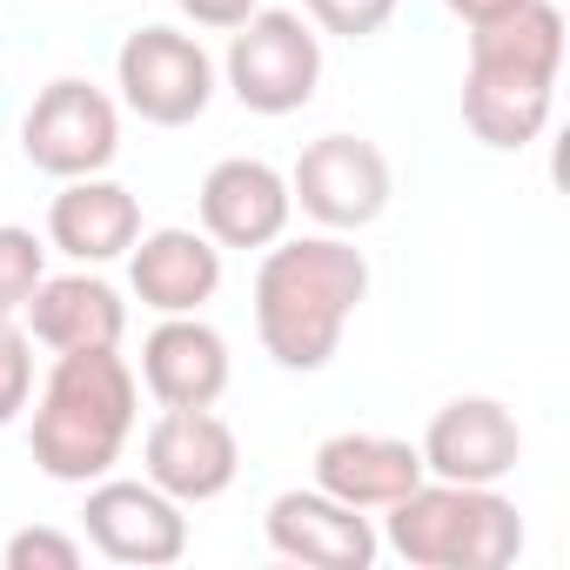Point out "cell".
Segmentation results:
<instances>
[{
	"instance_id": "6da1fadb",
	"label": "cell",
	"mask_w": 570,
	"mask_h": 570,
	"mask_svg": "<svg viewBox=\"0 0 570 570\" xmlns=\"http://www.w3.org/2000/svg\"><path fill=\"white\" fill-rule=\"evenodd\" d=\"M370 296V255L350 235H282L262 248L255 268V336L262 356L289 376H316L330 370V356L343 350L350 316Z\"/></svg>"
},
{
	"instance_id": "7a4b0ae2",
	"label": "cell",
	"mask_w": 570,
	"mask_h": 570,
	"mask_svg": "<svg viewBox=\"0 0 570 570\" xmlns=\"http://www.w3.org/2000/svg\"><path fill=\"white\" fill-rule=\"evenodd\" d=\"M557 75H563V8L557 0H523L517 14L470 28L463 128L497 155L530 148L550 128Z\"/></svg>"
},
{
	"instance_id": "3957f363",
	"label": "cell",
	"mask_w": 570,
	"mask_h": 570,
	"mask_svg": "<svg viewBox=\"0 0 570 570\" xmlns=\"http://www.w3.org/2000/svg\"><path fill=\"white\" fill-rule=\"evenodd\" d=\"M135 410H141V383L121 350H61L35 396V430H28L35 470L88 490L121 463L135 436Z\"/></svg>"
},
{
	"instance_id": "277c9868",
	"label": "cell",
	"mask_w": 570,
	"mask_h": 570,
	"mask_svg": "<svg viewBox=\"0 0 570 570\" xmlns=\"http://www.w3.org/2000/svg\"><path fill=\"white\" fill-rule=\"evenodd\" d=\"M383 543L416 570H503L523 557V517L497 483L423 476L383 510Z\"/></svg>"
},
{
	"instance_id": "5b68a950",
	"label": "cell",
	"mask_w": 570,
	"mask_h": 570,
	"mask_svg": "<svg viewBox=\"0 0 570 570\" xmlns=\"http://www.w3.org/2000/svg\"><path fill=\"white\" fill-rule=\"evenodd\" d=\"M222 81H228V95L248 115H268V121L275 115H296L323 88V35L296 8H255L228 35Z\"/></svg>"
},
{
	"instance_id": "8992f818",
	"label": "cell",
	"mask_w": 570,
	"mask_h": 570,
	"mask_svg": "<svg viewBox=\"0 0 570 570\" xmlns=\"http://www.w3.org/2000/svg\"><path fill=\"white\" fill-rule=\"evenodd\" d=\"M21 155L55 175V181H81V175H108L121 155V108L108 88L61 75L35 95V108L21 115Z\"/></svg>"
},
{
	"instance_id": "52a82bcc",
	"label": "cell",
	"mask_w": 570,
	"mask_h": 570,
	"mask_svg": "<svg viewBox=\"0 0 570 570\" xmlns=\"http://www.w3.org/2000/svg\"><path fill=\"white\" fill-rule=\"evenodd\" d=\"M115 88L121 108L141 115L148 128H188L215 101V61L181 28H135L115 55Z\"/></svg>"
},
{
	"instance_id": "ba28073f",
	"label": "cell",
	"mask_w": 570,
	"mask_h": 570,
	"mask_svg": "<svg viewBox=\"0 0 570 570\" xmlns=\"http://www.w3.org/2000/svg\"><path fill=\"white\" fill-rule=\"evenodd\" d=\"M390 195H396L390 155L363 135H316L289 168V202L330 235H356V228L383 222Z\"/></svg>"
},
{
	"instance_id": "9c48e42d",
	"label": "cell",
	"mask_w": 570,
	"mask_h": 570,
	"mask_svg": "<svg viewBox=\"0 0 570 570\" xmlns=\"http://www.w3.org/2000/svg\"><path fill=\"white\" fill-rule=\"evenodd\" d=\"M81 530L108 563L128 570H168L188 557V503H175L148 476H95L81 503Z\"/></svg>"
},
{
	"instance_id": "30bf717a",
	"label": "cell",
	"mask_w": 570,
	"mask_h": 570,
	"mask_svg": "<svg viewBox=\"0 0 570 570\" xmlns=\"http://www.w3.org/2000/svg\"><path fill=\"white\" fill-rule=\"evenodd\" d=\"M262 537L275 557H289V563H309V570H370L383 537L370 523V510H350L343 497L330 490H282L268 497L262 510Z\"/></svg>"
},
{
	"instance_id": "8fae6325",
	"label": "cell",
	"mask_w": 570,
	"mask_h": 570,
	"mask_svg": "<svg viewBox=\"0 0 570 570\" xmlns=\"http://www.w3.org/2000/svg\"><path fill=\"white\" fill-rule=\"evenodd\" d=\"M242 470V443L215 410H161L141 436V476L175 503H215Z\"/></svg>"
},
{
	"instance_id": "7c38bea8",
	"label": "cell",
	"mask_w": 570,
	"mask_h": 570,
	"mask_svg": "<svg viewBox=\"0 0 570 570\" xmlns=\"http://www.w3.org/2000/svg\"><path fill=\"white\" fill-rule=\"evenodd\" d=\"M195 215H202V235L215 248H268L289 235V175L262 155H228L202 175L195 188Z\"/></svg>"
},
{
	"instance_id": "4fadbf2b",
	"label": "cell",
	"mask_w": 570,
	"mask_h": 570,
	"mask_svg": "<svg viewBox=\"0 0 570 570\" xmlns=\"http://www.w3.org/2000/svg\"><path fill=\"white\" fill-rule=\"evenodd\" d=\"M423 470L443 483H503L523 463V430L497 396H450L423 430Z\"/></svg>"
},
{
	"instance_id": "5bb4252c",
	"label": "cell",
	"mask_w": 570,
	"mask_h": 570,
	"mask_svg": "<svg viewBox=\"0 0 570 570\" xmlns=\"http://www.w3.org/2000/svg\"><path fill=\"white\" fill-rule=\"evenodd\" d=\"M128 289L155 316H202L222 289V248L202 228H141L128 248Z\"/></svg>"
},
{
	"instance_id": "9a60e30c",
	"label": "cell",
	"mask_w": 570,
	"mask_h": 570,
	"mask_svg": "<svg viewBox=\"0 0 570 570\" xmlns=\"http://www.w3.org/2000/svg\"><path fill=\"white\" fill-rule=\"evenodd\" d=\"M161 410H215L228 390V336L202 316H161L141 343L135 376Z\"/></svg>"
},
{
	"instance_id": "2e32d148",
	"label": "cell",
	"mask_w": 570,
	"mask_h": 570,
	"mask_svg": "<svg viewBox=\"0 0 570 570\" xmlns=\"http://www.w3.org/2000/svg\"><path fill=\"white\" fill-rule=\"evenodd\" d=\"M423 450L410 436H376V430H336L316 443V490L343 497L350 510H390L423 483Z\"/></svg>"
},
{
	"instance_id": "e0dca14e",
	"label": "cell",
	"mask_w": 570,
	"mask_h": 570,
	"mask_svg": "<svg viewBox=\"0 0 570 570\" xmlns=\"http://www.w3.org/2000/svg\"><path fill=\"white\" fill-rule=\"evenodd\" d=\"M28 336L41 350H121L128 336V303L108 275L95 268H68V275H41V289L28 296Z\"/></svg>"
},
{
	"instance_id": "ac0fdd59",
	"label": "cell",
	"mask_w": 570,
	"mask_h": 570,
	"mask_svg": "<svg viewBox=\"0 0 570 570\" xmlns=\"http://www.w3.org/2000/svg\"><path fill=\"white\" fill-rule=\"evenodd\" d=\"M135 235H141V202L108 175L61 181V195L48 202V248H61L75 268L121 262L135 248Z\"/></svg>"
},
{
	"instance_id": "d6986e66",
	"label": "cell",
	"mask_w": 570,
	"mask_h": 570,
	"mask_svg": "<svg viewBox=\"0 0 570 570\" xmlns=\"http://www.w3.org/2000/svg\"><path fill=\"white\" fill-rule=\"evenodd\" d=\"M48 275V242L21 222H0V316H21Z\"/></svg>"
},
{
	"instance_id": "ffe728a7",
	"label": "cell",
	"mask_w": 570,
	"mask_h": 570,
	"mask_svg": "<svg viewBox=\"0 0 570 570\" xmlns=\"http://www.w3.org/2000/svg\"><path fill=\"white\" fill-rule=\"evenodd\" d=\"M396 8L403 0H303V21L336 35V41H370L396 21Z\"/></svg>"
},
{
	"instance_id": "44dd1931",
	"label": "cell",
	"mask_w": 570,
	"mask_h": 570,
	"mask_svg": "<svg viewBox=\"0 0 570 570\" xmlns=\"http://www.w3.org/2000/svg\"><path fill=\"white\" fill-rule=\"evenodd\" d=\"M35 396V336L0 316V430H8Z\"/></svg>"
},
{
	"instance_id": "7402d4cb",
	"label": "cell",
	"mask_w": 570,
	"mask_h": 570,
	"mask_svg": "<svg viewBox=\"0 0 570 570\" xmlns=\"http://www.w3.org/2000/svg\"><path fill=\"white\" fill-rule=\"evenodd\" d=\"M0 563L8 570H81V537H68L55 523H28V530L8 537Z\"/></svg>"
},
{
	"instance_id": "603a6c76",
	"label": "cell",
	"mask_w": 570,
	"mask_h": 570,
	"mask_svg": "<svg viewBox=\"0 0 570 570\" xmlns=\"http://www.w3.org/2000/svg\"><path fill=\"white\" fill-rule=\"evenodd\" d=\"M175 8L195 21V28H215V35H235L255 8H262V0H175Z\"/></svg>"
},
{
	"instance_id": "cb8c5ba5",
	"label": "cell",
	"mask_w": 570,
	"mask_h": 570,
	"mask_svg": "<svg viewBox=\"0 0 570 570\" xmlns=\"http://www.w3.org/2000/svg\"><path fill=\"white\" fill-rule=\"evenodd\" d=\"M443 8H450L463 28H483V21H503V14H517L523 0H443Z\"/></svg>"
}]
</instances>
